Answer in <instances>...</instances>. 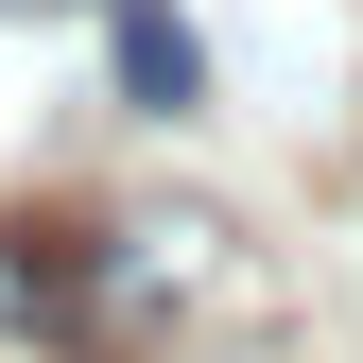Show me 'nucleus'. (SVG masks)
<instances>
[{
    "instance_id": "nucleus-4",
    "label": "nucleus",
    "mask_w": 363,
    "mask_h": 363,
    "mask_svg": "<svg viewBox=\"0 0 363 363\" xmlns=\"http://www.w3.org/2000/svg\"><path fill=\"white\" fill-rule=\"evenodd\" d=\"M0 18H18V0H0Z\"/></svg>"
},
{
    "instance_id": "nucleus-2",
    "label": "nucleus",
    "mask_w": 363,
    "mask_h": 363,
    "mask_svg": "<svg viewBox=\"0 0 363 363\" xmlns=\"http://www.w3.org/2000/svg\"><path fill=\"white\" fill-rule=\"evenodd\" d=\"M0 329H18V346H69L86 329V225L0 208Z\"/></svg>"
},
{
    "instance_id": "nucleus-1",
    "label": "nucleus",
    "mask_w": 363,
    "mask_h": 363,
    "mask_svg": "<svg viewBox=\"0 0 363 363\" xmlns=\"http://www.w3.org/2000/svg\"><path fill=\"white\" fill-rule=\"evenodd\" d=\"M225 277H242V225L225 208H121V225H86V329L69 346H156Z\"/></svg>"
},
{
    "instance_id": "nucleus-3",
    "label": "nucleus",
    "mask_w": 363,
    "mask_h": 363,
    "mask_svg": "<svg viewBox=\"0 0 363 363\" xmlns=\"http://www.w3.org/2000/svg\"><path fill=\"white\" fill-rule=\"evenodd\" d=\"M104 52H121V104H208V52H191V18L173 0H104Z\"/></svg>"
}]
</instances>
